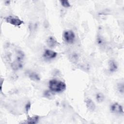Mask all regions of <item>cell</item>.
<instances>
[{
  "instance_id": "cell-1",
  "label": "cell",
  "mask_w": 124,
  "mask_h": 124,
  "mask_svg": "<svg viewBox=\"0 0 124 124\" xmlns=\"http://www.w3.org/2000/svg\"><path fill=\"white\" fill-rule=\"evenodd\" d=\"M66 84L62 81L57 79H51L49 81V88L53 92H62L66 89Z\"/></svg>"
},
{
  "instance_id": "cell-2",
  "label": "cell",
  "mask_w": 124,
  "mask_h": 124,
  "mask_svg": "<svg viewBox=\"0 0 124 124\" xmlns=\"http://www.w3.org/2000/svg\"><path fill=\"white\" fill-rule=\"evenodd\" d=\"M5 19L6 22L15 26L19 27L24 23L23 21H22L18 17L15 16H8Z\"/></svg>"
},
{
  "instance_id": "cell-3",
  "label": "cell",
  "mask_w": 124,
  "mask_h": 124,
  "mask_svg": "<svg viewBox=\"0 0 124 124\" xmlns=\"http://www.w3.org/2000/svg\"><path fill=\"white\" fill-rule=\"evenodd\" d=\"M63 37L65 42L69 44H71L74 42L75 35L72 31L67 30L64 32Z\"/></svg>"
},
{
  "instance_id": "cell-4",
  "label": "cell",
  "mask_w": 124,
  "mask_h": 124,
  "mask_svg": "<svg viewBox=\"0 0 124 124\" xmlns=\"http://www.w3.org/2000/svg\"><path fill=\"white\" fill-rule=\"evenodd\" d=\"M110 110L116 114H122L124 112L123 107L117 103H114L110 106Z\"/></svg>"
},
{
  "instance_id": "cell-5",
  "label": "cell",
  "mask_w": 124,
  "mask_h": 124,
  "mask_svg": "<svg viewBox=\"0 0 124 124\" xmlns=\"http://www.w3.org/2000/svg\"><path fill=\"white\" fill-rule=\"evenodd\" d=\"M57 55V52L50 49H46L43 54L44 57L47 60L53 59L56 58Z\"/></svg>"
},
{
  "instance_id": "cell-6",
  "label": "cell",
  "mask_w": 124,
  "mask_h": 124,
  "mask_svg": "<svg viewBox=\"0 0 124 124\" xmlns=\"http://www.w3.org/2000/svg\"><path fill=\"white\" fill-rule=\"evenodd\" d=\"M46 43L48 46L51 48H53L58 46L60 44L57 40L53 36H49L46 40Z\"/></svg>"
},
{
  "instance_id": "cell-7",
  "label": "cell",
  "mask_w": 124,
  "mask_h": 124,
  "mask_svg": "<svg viewBox=\"0 0 124 124\" xmlns=\"http://www.w3.org/2000/svg\"><path fill=\"white\" fill-rule=\"evenodd\" d=\"M86 105L87 108L91 111H93L95 109V105L94 102L90 98H87L85 100Z\"/></svg>"
},
{
  "instance_id": "cell-8",
  "label": "cell",
  "mask_w": 124,
  "mask_h": 124,
  "mask_svg": "<svg viewBox=\"0 0 124 124\" xmlns=\"http://www.w3.org/2000/svg\"><path fill=\"white\" fill-rule=\"evenodd\" d=\"M109 70L110 72H114L117 69V64L114 60H110L108 62Z\"/></svg>"
},
{
  "instance_id": "cell-9",
  "label": "cell",
  "mask_w": 124,
  "mask_h": 124,
  "mask_svg": "<svg viewBox=\"0 0 124 124\" xmlns=\"http://www.w3.org/2000/svg\"><path fill=\"white\" fill-rule=\"evenodd\" d=\"M39 117L38 116H34L31 117H29L27 120L26 123L28 124H36L39 120Z\"/></svg>"
},
{
  "instance_id": "cell-10",
  "label": "cell",
  "mask_w": 124,
  "mask_h": 124,
  "mask_svg": "<svg viewBox=\"0 0 124 124\" xmlns=\"http://www.w3.org/2000/svg\"><path fill=\"white\" fill-rule=\"evenodd\" d=\"M29 78L30 79L33 81H38L40 80V77L39 75L35 72L31 73L29 75Z\"/></svg>"
},
{
  "instance_id": "cell-11",
  "label": "cell",
  "mask_w": 124,
  "mask_h": 124,
  "mask_svg": "<svg viewBox=\"0 0 124 124\" xmlns=\"http://www.w3.org/2000/svg\"><path fill=\"white\" fill-rule=\"evenodd\" d=\"M105 97L103 93H98L96 94V99L97 101L99 103H101L103 102L104 100Z\"/></svg>"
},
{
  "instance_id": "cell-12",
  "label": "cell",
  "mask_w": 124,
  "mask_h": 124,
  "mask_svg": "<svg viewBox=\"0 0 124 124\" xmlns=\"http://www.w3.org/2000/svg\"><path fill=\"white\" fill-rule=\"evenodd\" d=\"M60 1L61 2V5L65 8H69L71 6L68 0H60Z\"/></svg>"
},
{
  "instance_id": "cell-13",
  "label": "cell",
  "mask_w": 124,
  "mask_h": 124,
  "mask_svg": "<svg viewBox=\"0 0 124 124\" xmlns=\"http://www.w3.org/2000/svg\"><path fill=\"white\" fill-rule=\"evenodd\" d=\"M117 88L120 93L123 94L124 93V84L123 83H120L118 84Z\"/></svg>"
},
{
  "instance_id": "cell-14",
  "label": "cell",
  "mask_w": 124,
  "mask_h": 124,
  "mask_svg": "<svg viewBox=\"0 0 124 124\" xmlns=\"http://www.w3.org/2000/svg\"><path fill=\"white\" fill-rule=\"evenodd\" d=\"M45 95L46 97H52L53 95V94L52 93V92H50L49 91H46L45 93Z\"/></svg>"
},
{
  "instance_id": "cell-15",
  "label": "cell",
  "mask_w": 124,
  "mask_h": 124,
  "mask_svg": "<svg viewBox=\"0 0 124 124\" xmlns=\"http://www.w3.org/2000/svg\"><path fill=\"white\" fill-rule=\"evenodd\" d=\"M26 110L27 111H28V110L30 109V103H29L28 104H27V106H26Z\"/></svg>"
}]
</instances>
